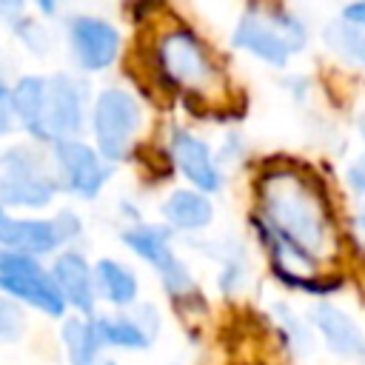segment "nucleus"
Returning <instances> with one entry per match:
<instances>
[{"label": "nucleus", "instance_id": "obj_1", "mask_svg": "<svg viewBox=\"0 0 365 365\" xmlns=\"http://www.w3.org/2000/svg\"><path fill=\"white\" fill-rule=\"evenodd\" d=\"M257 228L294 248L308 262L331 259L339 248L336 222L322 191L299 171L274 168L257 180Z\"/></svg>", "mask_w": 365, "mask_h": 365}, {"label": "nucleus", "instance_id": "obj_2", "mask_svg": "<svg viewBox=\"0 0 365 365\" xmlns=\"http://www.w3.org/2000/svg\"><path fill=\"white\" fill-rule=\"evenodd\" d=\"M157 68L174 88L185 94L214 97L222 91V74L211 54L188 29H171L157 43Z\"/></svg>", "mask_w": 365, "mask_h": 365}, {"label": "nucleus", "instance_id": "obj_3", "mask_svg": "<svg viewBox=\"0 0 365 365\" xmlns=\"http://www.w3.org/2000/svg\"><path fill=\"white\" fill-rule=\"evenodd\" d=\"M234 46L251 51L265 63L285 66L288 54L305 46V29L285 11L248 9L234 29Z\"/></svg>", "mask_w": 365, "mask_h": 365}, {"label": "nucleus", "instance_id": "obj_4", "mask_svg": "<svg viewBox=\"0 0 365 365\" xmlns=\"http://www.w3.org/2000/svg\"><path fill=\"white\" fill-rule=\"evenodd\" d=\"M0 291L48 314V317H63L66 302L51 279V274L26 254H14L0 248Z\"/></svg>", "mask_w": 365, "mask_h": 365}, {"label": "nucleus", "instance_id": "obj_5", "mask_svg": "<svg viewBox=\"0 0 365 365\" xmlns=\"http://www.w3.org/2000/svg\"><path fill=\"white\" fill-rule=\"evenodd\" d=\"M91 125H94L97 154L111 163L123 160L140 128V103L123 88H106L94 103Z\"/></svg>", "mask_w": 365, "mask_h": 365}, {"label": "nucleus", "instance_id": "obj_6", "mask_svg": "<svg viewBox=\"0 0 365 365\" xmlns=\"http://www.w3.org/2000/svg\"><path fill=\"white\" fill-rule=\"evenodd\" d=\"M54 191V177L26 148H14L0 157V208H43L51 202Z\"/></svg>", "mask_w": 365, "mask_h": 365}, {"label": "nucleus", "instance_id": "obj_7", "mask_svg": "<svg viewBox=\"0 0 365 365\" xmlns=\"http://www.w3.org/2000/svg\"><path fill=\"white\" fill-rule=\"evenodd\" d=\"M80 234V222L74 214H60L57 220H20L0 208V248L40 257L57 251L63 242Z\"/></svg>", "mask_w": 365, "mask_h": 365}, {"label": "nucleus", "instance_id": "obj_8", "mask_svg": "<svg viewBox=\"0 0 365 365\" xmlns=\"http://www.w3.org/2000/svg\"><path fill=\"white\" fill-rule=\"evenodd\" d=\"M123 240L137 257H143L145 262H151L160 271L168 294L188 297L194 291V282H191L188 271L182 268V262L177 259V254L168 245V231L165 228H160V225H137V228H128L123 234Z\"/></svg>", "mask_w": 365, "mask_h": 365}, {"label": "nucleus", "instance_id": "obj_9", "mask_svg": "<svg viewBox=\"0 0 365 365\" xmlns=\"http://www.w3.org/2000/svg\"><path fill=\"white\" fill-rule=\"evenodd\" d=\"M83 125V88L60 74L46 80L43 100V140H71Z\"/></svg>", "mask_w": 365, "mask_h": 365}, {"label": "nucleus", "instance_id": "obj_10", "mask_svg": "<svg viewBox=\"0 0 365 365\" xmlns=\"http://www.w3.org/2000/svg\"><path fill=\"white\" fill-rule=\"evenodd\" d=\"M54 157H57V165H60V174H63L66 185L74 194H80L86 200L100 194V188L108 180V165L103 163V157L91 145H86L74 137L71 140H57L54 143Z\"/></svg>", "mask_w": 365, "mask_h": 365}, {"label": "nucleus", "instance_id": "obj_11", "mask_svg": "<svg viewBox=\"0 0 365 365\" xmlns=\"http://www.w3.org/2000/svg\"><path fill=\"white\" fill-rule=\"evenodd\" d=\"M68 40L74 48V57L83 68L100 71L114 63L120 51V34L111 23L91 17V14H77L68 23Z\"/></svg>", "mask_w": 365, "mask_h": 365}, {"label": "nucleus", "instance_id": "obj_12", "mask_svg": "<svg viewBox=\"0 0 365 365\" xmlns=\"http://www.w3.org/2000/svg\"><path fill=\"white\" fill-rule=\"evenodd\" d=\"M48 274H51V279H54V285H57V291H60L66 305L77 308L83 317L94 314V299H97L94 274L88 268V262L83 259V254H77V251L60 254Z\"/></svg>", "mask_w": 365, "mask_h": 365}, {"label": "nucleus", "instance_id": "obj_13", "mask_svg": "<svg viewBox=\"0 0 365 365\" xmlns=\"http://www.w3.org/2000/svg\"><path fill=\"white\" fill-rule=\"evenodd\" d=\"M168 148H171L177 168L200 188V194H214L220 188V171L214 165L208 145L200 137H194L188 131H174Z\"/></svg>", "mask_w": 365, "mask_h": 365}, {"label": "nucleus", "instance_id": "obj_14", "mask_svg": "<svg viewBox=\"0 0 365 365\" xmlns=\"http://www.w3.org/2000/svg\"><path fill=\"white\" fill-rule=\"evenodd\" d=\"M311 319H314V325L319 328L322 339L328 342V348L334 354L351 356V359H362L365 356V334L359 331V325L348 314L336 311L328 302H319L311 311Z\"/></svg>", "mask_w": 365, "mask_h": 365}, {"label": "nucleus", "instance_id": "obj_15", "mask_svg": "<svg viewBox=\"0 0 365 365\" xmlns=\"http://www.w3.org/2000/svg\"><path fill=\"white\" fill-rule=\"evenodd\" d=\"M100 345L114 348H148L157 331V317L151 308H143L134 317H97L94 319Z\"/></svg>", "mask_w": 365, "mask_h": 365}, {"label": "nucleus", "instance_id": "obj_16", "mask_svg": "<svg viewBox=\"0 0 365 365\" xmlns=\"http://www.w3.org/2000/svg\"><path fill=\"white\" fill-rule=\"evenodd\" d=\"M43 100H46V77H23L9 91L11 114L37 140H43Z\"/></svg>", "mask_w": 365, "mask_h": 365}, {"label": "nucleus", "instance_id": "obj_17", "mask_svg": "<svg viewBox=\"0 0 365 365\" xmlns=\"http://www.w3.org/2000/svg\"><path fill=\"white\" fill-rule=\"evenodd\" d=\"M163 214L174 228L194 231V228H202V225L211 222L214 208H211V200L200 191H174L165 200Z\"/></svg>", "mask_w": 365, "mask_h": 365}, {"label": "nucleus", "instance_id": "obj_18", "mask_svg": "<svg viewBox=\"0 0 365 365\" xmlns=\"http://www.w3.org/2000/svg\"><path fill=\"white\" fill-rule=\"evenodd\" d=\"M94 274V291H100L111 305H131L137 299V277L114 262V259H100Z\"/></svg>", "mask_w": 365, "mask_h": 365}, {"label": "nucleus", "instance_id": "obj_19", "mask_svg": "<svg viewBox=\"0 0 365 365\" xmlns=\"http://www.w3.org/2000/svg\"><path fill=\"white\" fill-rule=\"evenodd\" d=\"M63 342L68 351L71 365H94L100 354V336L94 328V319H68L63 325Z\"/></svg>", "mask_w": 365, "mask_h": 365}, {"label": "nucleus", "instance_id": "obj_20", "mask_svg": "<svg viewBox=\"0 0 365 365\" xmlns=\"http://www.w3.org/2000/svg\"><path fill=\"white\" fill-rule=\"evenodd\" d=\"M322 37H325V43H328L339 57H345V60H351V63H356V66L365 68V31H362L356 23H351V20H345V17L331 20V23L325 26Z\"/></svg>", "mask_w": 365, "mask_h": 365}, {"label": "nucleus", "instance_id": "obj_21", "mask_svg": "<svg viewBox=\"0 0 365 365\" xmlns=\"http://www.w3.org/2000/svg\"><path fill=\"white\" fill-rule=\"evenodd\" d=\"M23 331V311L14 302L0 299V339H17Z\"/></svg>", "mask_w": 365, "mask_h": 365}, {"label": "nucleus", "instance_id": "obj_22", "mask_svg": "<svg viewBox=\"0 0 365 365\" xmlns=\"http://www.w3.org/2000/svg\"><path fill=\"white\" fill-rule=\"evenodd\" d=\"M11 131V108H9V88L0 80V134Z\"/></svg>", "mask_w": 365, "mask_h": 365}, {"label": "nucleus", "instance_id": "obj_23", "mask_svg": "<svg viewBox=\"0 0 365 365\" xmlns=\"http://www.w3.org/2000/svg\"><path fill=\"white\" fill-rule=\"evenodd\" d=\"M348 180H351V185H354L356 191L365 194V154H362L356 163H351V168H348Z\"/></svg>", "mask_w": 365, "mask_h": 365}, {"label": "nucleus", "instance_id": "obj_24", "mask_svg": "<svg viewBox=\"0 0 365 365\" xmlns=\"http://www.w3.org/2000/svg\"><path fill=\"white\" fill-rule=\"evenodd\" d=\"M342 17L351 20V23H356V26L365 31V0H356V3L345 6V9H342Z\"/></svg>", "mask_w": 365, "mask_h": 365}, {"label": "nucleus", "instance_id": "obj_25", "mask_svg": "<svg viewBox=\"0 0 365 365\" xmlns=\"http://www.w3.org/2000/svg\"><path fill=\"white\" fill-rule=\"evenodd\" d=\"M20 9H23V0H0V14H3V17L20 14Z\"/></svg>", "mask_w": 365, "mask_h": 365}, {"label": "nucleus", "instance_id": "obj_26", "mask_svg": "<svg viewBox=\"0 0 365 365\" xmlns=\"http://www.w3.org/2000/svg\"><path fill=\"white\" fill-rule=\"evenodd\" d=\"M34 3H37L46 14H51V11H54V6H57V0H34Z\"/></svg>", "mask_w": 365, "mask_h": 365}, {"label": "nucleus", "instance_id": "obj_27", "mask_svg": "<svg viewBox=\"0 0 365 365\" xmlns=\"http://www.w3.org/2000/svg\"><path fill=\"white\" fill-rule=\"evenodd\" d=\"M359 225H362V231H365V211L359 214Z\"/></svg>", "mask_w": 365, "mask_h": 365}, {"label": "nucleus", "instance_id": "obj_28", "mask_svg": "<svg viewBox=\"0 0 365 365\" xmlns=\"http://www.w3.org/2000/svg\"><path fill=\"white\" fill-rule=\"evenodd\" d=\"M106 365H114V362H106Z\"/></svg>", "mask_w": 365, "mask_h": 365}]
</instances>
